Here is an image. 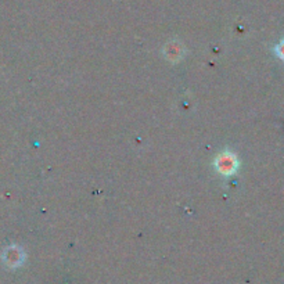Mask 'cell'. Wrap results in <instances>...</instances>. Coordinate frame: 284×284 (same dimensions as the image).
I'll return each mask as SVG.
<instances>
[{
    "mask_svg": "<svg viewBox=\"0 0 284 284\" xmlns=\"http://www.w3.org/2000/svg\"><path fill=\"white\" fill-rule=\"evenodd\" d=\"M279 56L282 57V58H284V42L279 46Z\"/></svg>",
    "mask_w": 284,
    "mask_h": 284,
    "instance_id": "obj_1",
    "label": "cell"
}]
</instances>
